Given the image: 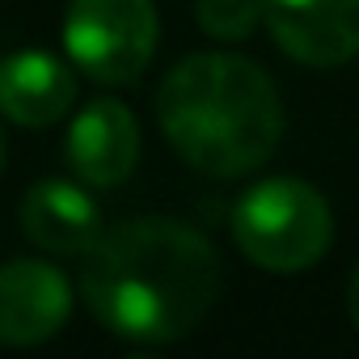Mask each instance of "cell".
<instances>
[{
  "mask_svg": "<svg viewBox=\"0 0 359 359\" xmlns=\"http://www.w3.org/2000/svg\"><path fill=\"white\" fill-rule=\"evenodd\" d=\"M97 325L131 342H177L203 325L220 296V258L182 220L144 216L97 237L81 271Z\"/></svg>",
  "mask_w": 359,
  "mask_h": 359,
  "instance_id": "6da1fadb",
  "label": "cell"
},
{
  "mask_svg": "<svg viewBox=\"0 0 359 359\" xmlns=\"http://www.w3.org/2000/svg\"><path fill=\"white\" fill-rule=\"evenodd\" d=\"M156 118L173 152L208 177L258 169L283 135L275 81L254 60L224 51L173 64L156 89Z\"/></svg>",
  "mask_w": 359,
  "mask_h": 359,
  "instance_id": "7a4b0ae2",
  "label": "cell"
},
{
  "mask_svg": "<svg viewBox=\"0 0 359 359\" xmlns=\"http://www.w3.org/2000/svg\"><path fill=\"white\" fill-rule=\"evenodd\" d=\"M233 237L262 271H304L325 258L334 241L330 203L300 177H266L233 208Z\"/></svg>",
  "mask_w": 359,
  "mask_h": 359,
  "instance_id": "3957f363",
  "label": "cell"
},
{
  "mask_svg": "<svg viewBox=\"0 0 359 359\" xmlns=\"http://www.w3.org/2000/svg\"><path fill=\"white\" fill-rule=\"evenodd\" d=\"M156 34L152 0H72L64 13V51L102 85L135 81L156 51Z\"/></svg>",
  "mask_w": 359,
  "mask_h": 359,
  "instance_id": "277c9868",
  "label": "cell"
},
{
  "mask_svg": "<svg viewBox=\"0 0 359 359\" xmlns=\"http://www.w3.org/2000/svg\"><path fill=\"white\" fill-rule=\"evenodd\" d=\"M271 39L309 68L359 55V0H262Z\"/></svg>",
  "mask_w": 359,
  "mask_h": 359,
  "instance_id": "5b68a950",
  "label": "cell"
},
{
  "mask_svg": "<svg viewBox=\"0 0 359 359\" xmlns=\"http://www.w3.org/2000/svg\"><path fill=\"white\" fill-rule=\"evenodd\" d=\"M72 313V287L64 271L43 258H13L0 266V342L39 346L64 330Z\"/></svg>",
  "mask_w": 359,
  "mask_h": 359,
  "instance_id": "8992f818",
  "label": "cell"
},
{
  "mask_svg": "<svg viewBox=\"0 0 359 359\" xmlns=\"http://www.w3.org/2000/svg\"><path fill=\"white\" fill-rule=\"evenodd\" d=\"M140 161V127L135 114L114 102H89L68 127V165L89 187H118Z\"/></svg>",
  "mask_w": 359,
  "mask_h": 359,
  "instance_id": "52a82bcc",
  "label": "cell"
},
{
  "mask_svg": "<svg viewBox=\"0 0 359 359\" xmlns=\"http://www.w3.org/2000/svg\"><path fill=\"white\" fill-rule=\"evenodd\" d=\"M76 102V76L51 51H13L0 60V114L18 127H51Z\"/></svg>",
  "mask_w": 359,
  "mask_h": 359,
  "instance_id": "ba28073f",
  "label": "cell"
},
{
  "mask_svg": "<svg viewBox=\"0 0 359 359\" xmlns=\"http://www.w3.org/2000/svg\"><path fill=\"white\" fill-rule=\"evenodd\" d=\"M22 229L47 254H89L102 237V212L76 182H34L22 199Z\"/></svg>",
  "mask_w": 359,
  "mask_h": 359,
  "instance_id": "9c48e42d",
  "label": "cell"
},
{
  "mask_svg": "<svg viewBox=\"0 0 359 359\" xmlns=\"http://www.w3.org/2000/svg\"><path fill=\"white\" fill-rule=\"evenodd\" d=\"M195 18L212 39L237 43V39H250L258 22H266V5L262 0H199Z\"/></svg>",
  "mask_w": 359,
  "mask_h": 359,
  "instance_id": "30bf717a",
  "label": "cell"
},
{
  "mask_svg": "<svg viewBox=\"0 0 359 359\" xmlns=\"http://www.w3.org/2000/svg\"><path fill=\"white\" fill-rule=\"evenodd\" d=\"M346 309H351V321L359 325V271H355V279H351V296H346Z\"/></svg>",
  "mask_w": 359,
  "mask_h": 359,
  "instance_id": "8fae6325",
  "label": "cell"
},
{
  "mask_svg": "<svg viewBox=\"0 0 359 359\" xmlns=\"http://www.w3.org/2000/svg\"><path fill=\"white\" fill-rule=\"evenodd\" d=\"M0 169H5V135H0Z\"/></svg>",
  "mask_w": 359,
  "mask_h": 359,
  "instance_id": "7c38bea8",
  "label": "cell"
}]
</instances>
